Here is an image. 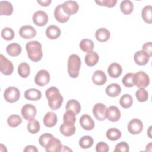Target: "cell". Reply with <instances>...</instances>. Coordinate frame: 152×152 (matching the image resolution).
Listing matches in <instances>:
<instances>
[{
  "instance_id": "cell-8",
  "label": "cell",
  "mask_w": 152,
  "mask_h": 152,
  "mask_svg": "<svg viewBox=\"0 0 152 152\" xmlns=\"http://www.w3.org/2000/svg\"><path fill=\"white\" fill-rule=\"evenodd\" d=\"M106 106L102 103H97L93 106V113L94 118L100 121H103L106 118Z\"/></svg>"
},
{
  "instance_id": "cell-7",
  "label": "cell",
  "mask_w": 152,
  "mask_h": 152,
  "mask_svg": "<svg viewBox=\"0 0 152 152\" xmlns=\"http://www.w3.org/2000/svg\"><path fill=\"white\" fill-rule=\"evenodd\" d=\"M50 81V74L45 69H41L39 71L34 78L35 83L40 87L45 86Z\"/></svg>"
},
{
  "instance_id": "cell-24",
  "label": "cell",
  "mask_w": 152,
  "mask_h": 152,
  "mask_svg": "<svg viewBox=\"0 0 152 152\" xmlns=\"http://www.w3.org/2000/svg\"><path fill=\"white\" fill-rule=\"evenodd\" d=\"M95 37L97 40L99 42H105L109 39L110 33L107 28H100L96 30L95 33Z\"/></svg>"
},
{
  "instance_id": "cell-25",
  "label": "cell",
  "mask_w": 152,
  "mask_h": 152,
  "mask_svg": "<svg viewBox=\"0 0 152 152\" xmlns=\"http://www.w3.org/2000/svg\"><path fill=\"white\" fill-rule=\"evenodd\" d=\"M99 59V55L95 51H91L87 53L85 56V62L88 66L92 67L97 64Z\"/></svg>"
},
{
  "instance_id": "cell-17",
  "label": "cell",
  "mask_w": 152,
  "mask_h": 152,
  "mask_svg": "<svg viewBox=\"0 0 152 152\" xmlns=\"http://www.w3.org/2000/svg\"><path fill=\"white\" fill-rule=\"evenodd\" d=\"M150 58L149 55L142 50L137 51L134 55L135 62L140 66L146 65L148 63Z\"/></svg>"
},
{
  "instance_id": "cell-19",
  "label": "cell",
  "mask_w": 152,
  "mask_h": 152,
  "mask_svg": "<svg viewBox=\"0 0 152 152\" xmlns=\"http://www.w3.org/2000/svg\"><path fill=\"white\" fill-rule=\"evenodd\" d=\"M92 81L97 86H102L106 83L107 77L103 71L97 70L94 72L92 75Z\"/></svg>"
},
{
  "instance_id": "cell-12",
  "label": "cell",
  "mask_w": 152,
  "mask_h": 152,
  "mask_svg": "<svg viewBox=\"0 0 152 152\" xmlns=\"http://www.w3.org/2000/svg\"><path fill=\"white\" fill-rule=\"evenodd\" d=\"M64 11L68 15L76 14L79 10L78 4L74 1H66L61 4Z\"/></svg>"
},
{
  "instance_id": "cell-33",
  "label": "cell",
  "mask_w": 152,
  "mask_h": 152,
  "mask_svg": "<svg viewBox=\"0 0 152 152\" xmlns=\"http://www.w3.org/2000/svg\"><path fill=\"white\" fill-rule=\"evenodd\" d=\"M75 121V113L71 110H66L63 116L64 124L68 125H74Z\"/></svg>"
},
{
  "instance_id": "cell-26",
  "label": "cell",
  "mask_w": 152,
  "mask_h": 152,
  "mask_svg": "<svg viewBox=\"0 0 152 152\" xmlns=\"http://www.w3.org/2000/svg\"><path fill=\"white\" fill-rule=\"evenodd\" d=\"M13 6L11 2L7 1L0 2L1 15H11L13 12Z\"/></svg>"
},
{
  "instance_id": "cell-47",
  "label": "cell",
  "mask_w": 152,
  "mask_h": 152,
  "mask_svg": "<svg viewBox=\"0 0 152 152\" xmlns=\"http://www.w3.org/2000/svg\"><path fill=\"white\" fill-rule=\"evenodd\" d=\"M109 150V147L107 144L103 141L98 142L96 146V151L97 152H107Z\"/></svg>"
},
{
  "instance_id": "cell-16",
  "label": "cell",
  "mask_w": 152,
  "mask_h": 152,
  "mask_svg": "<svg viewBox=\"0 0 152 152\" xmlns=\"http://www.w3.org/2000/svg\"><path fill=\"white\" fill-rule=\"evenodd\" d=\"M80 124L81 126L85 130L90 131L94 127V122L93 119L87 114H84L80 118Z\"/></svg>"
},
{
  "instance_id": "cell-14",
  "label": "cell",
  "mask_w": 152,
  "mask_h": 152,
  "mask_svg": "<svg viewBox=\"0 0 152 152\" xmlns=\"http://www.w3.org/2000/svg\"><path fill=\"white\" fill-rule=\"evenodd\" d=\"M121 112L116 106H110L106 110V118L110 122H117L121 118Z\"/></svg>"
},
{
  "instance_id": "cell-28",
  "label": "cell",
  "mask_w": 152,
  "mask_h": 152,
  "mask_svg": "<svg viewBox=\"0 0 152 152\" xmlns=\"http://www.w3.org/2000/svg\"><path fill=\"white\" fill-rule=\"evenodd\" d=\"M22 49L21 46L16 43H12L8 45L6 48V51L7 53L12 57L17 56L19 55L21 52Z\"/></svg>"
},
{
  "instance_id": "cell-30",
  "label": "cell",
  "mask_w": 152,
  "mask_h": 152,
  "mask_svg": "<svg viewBox=\"0 0 152 152\" xmlns=\"http://www.w3.org/2000/svg\"><path fill=\"white\" fill-rule=\"evenodd\" d=\"M120 10L125 15L131 14L134 10L133 3L129 0H124L121 2Z\"/></svg>"
},
{
  "instance_id": "cell-2",
  "label": "cell",
  "mask_w": 152,
  "mask_h": 152,
  "mask_svg": "<svg viewBox=\"0 0 152 152\" xmlns=\"http://www.w3.org/2000/svg\"><path fill=\"white\" fill-rule=\"evenodd\" d=\"M27 56L33 62H39L43 57L42 45L40 42L34 40L28 42L26 45Z\"/></svg>"
},
{
  "instance_id": "cell-11",
  "label": "cell",
  "mask_w": 152,
  "mask_h": 152,
  "mask_svg": "<svg viewBox=\"0 0 152 152\" xmlns=\"http://www.w3.org/2000/svg\"><path fill=\"white\" fill-rule=\"evenodd\" d=\"M48 15L43 11L39 10L34 12L33 15V21L37 26H45L48 22Z\"/></svg>"
},
{
  "instance_id": "cell-20",
  "label": "cell",
  "mask_w": 152,
  "mask_h": 152,
  "mask_svg": "<svg viewBox=\"0 0 152 152\" xmlns=\"http://www.w3.org/2000/svg\"><path fill=\"white\" fill-rule=\"evenodd\" d=\"M43 124L48 128H52L54 126L58 121V118L55 113L53 112H47L43 117Z\"/></svg>"
},
{
  "instance_id": "cell-42",
  "label": "cell",
  "mask_w": 152,
  "mask_h": 152,
  "mask_svg": "<svg viewBox=\"0 0 152 152\" xmlns=\"http://www.w3.org/2000/svg\"><path fill=\"white\" fill-rule=\"evenodd\" d=\"M135 96L138 101H139L140 102H144L148 100V93L145 88H140L136 91Z\"/></svg>"
},
{
  "instance_id": "cell-4",
  "label": "cell",
  "mask_w": 152,
  "mask_h": 152,
  "mask_svg": "<svg viewBox=\"0 0 152 152\" xmlns=\"http://www.w3.org/2000/svg\"><path fill=\"white\" fill-rule=\"evenodd\" d=\"M134 86L138 88L147 87L150 84V78L148 75L143 71H138L134 75Z\"/></svg>"
},
{
  "instance_id": "cell-5",
  "label": "cell",
  "mask_w": 152,
  "mask_h": 152,
  "mask_svg": "<svg viewBox=\"0 0 152 152\" xmlns=\"http://www.w3.org/2000/svg\"><path fill=\"white\" fill-rule=\"evenodd\" d=\"M4 97L7 102L11 103L16 102L20 97V91L17 87H9L5 89Z\"/></svg>"
},
{
  "instance_id": "cell-39",
  "label": "cell",
  "mask_w": 152,
  "mask_h": 152,
  "mask_svg": "<svg viewBox=\"0 0 152 152\" xmlns=\"http://www.w3.org/2000/svg\"><path fill=\"white\" fill-rule=\"evenodd\" d=\"M40 129V123L34 118L30 120L27 124V130L31 134L37 133Z\"/></svg>"
},
{
  "instance_id": "cell-15",
  "label": "cell",
  "mask_w": 152,
  "mask_h": 152,
  "mask_svg": "<svg viewBox=\"0 0 152 152\" xmlns=\"http://www.w3.org/2000/svg\"><path fill=\"white\" fill-rule=\"evenodd\" d=\"M62 145L59 139L52 138L45 148L47 152H59L62 150Z\"/></svg>"
},
{
  "instance_id": "cell-36",
  "label": "cell",
  "mask_w": 152,
  "mask_h": 152,
  "mask_svg": "<svg viewBox=\"0 0 152 152\" xmlns=\"http://www.w3.org/2000/svg\"><path fill=\"white\" fill-rule=\"evenodd\" d=\"M18 73L22 78H27L30 73L29 65L26 62H22L18 66Z\"/></svg>"
},
{
  "instance_id": "cell-34",
  "label": "cell",
  "mask_w": 152,
  "mask_h": 152,
  "mask_svg": "<svg viewBox=\"0 0 152 152\" xmlns=\"http://www.w3.org/2000/svg\"><path fill=\"white\" fill-rule=\"evenodd\" d=\"M80 48L84 52H89L93 50L94 48L93 42L88 39H84L80 43Z\"/></svg>"
},
{
  "instance_id": "cell-6",
  "label": "cell",
  "mask_w": 152,
  "mask_h": 152,
  "mask_svg": "<svg viewBox=\"0 0 152 152\" xmlns=\"http://www.w3.org/2000/svg\"><path fill=\"white\" fill-rule=\"evenodd\" d=\"M14 71L12 63L3 55H0V71L5 75H11Z\"/></svg>"
},
{
  "instance_id": "cell-48",
  "label": "cell",
  "mask_w": 152,
  "mask_h": 152,
  "mask_svg": "<svg viewBox=\"0 0 152 152\" xmlns=\"http://www.w3.org/2000/svg\"><path fill=\"white\" fill-rule=\"evenodd\" d=\"M142 50L147 53L150 57L152 55V43L151 42H147L142 45Z\"/></svg>"
},
{
  "instance_id": "cell-13",
  "label": "cell",
  "mask_w": 152,
  "mask_h": 152,
  "mask_svg": "<svg viewBox=\"0 0 152 152\" xmlns=\"http://www.w3.org/2000/svg\"><path fill=\"white\" fill-rule=\"evenodd\" d=\"M19 34L23 39H30L36 36V30L31 26L25 25L20 28Z\"/></svg>"
},
{
  "instance_id": "cell-31",
  "label": "cell",
  "mask_w": 152,
  "mask_h": 152,
  "mask_svg": "<svg viewBox=\"0 0 152 152\" xmlns=\"http://www.w3.org/2000/svg\"><path fill=\"white\" fill-rule=\"evenodd\" d=\"M141 16L146 23L151 24L152 23V7L151 5L145 6L142 10Z\"/></svg>"
},
{
  "instance_id": "cell-40",
  "label": "cell",
  "mask_w": 152,
  "mask_h": 152,
  "mask_svg": "<svg viewBox=\"0 0 152 152\" xmlns=\"http://www.w3.org/2000/svg\"><path fill=\"white\" fill-rule=\"evenodd\" d=\"M22 122L21 118L18 115H11L7 119L8 125L12 127L15 128L21 124Z\"/></svg>"
},
{
  "instance_id": "cell-29",
  "label": "cell",
  "mask_w": 152,
  "mask_h": 152,
  "mask_svg": "<svg viewBox=\"0 0 152 152\" xmlns=\"http://www.w3.org/2000/svg\"><path fill=\"white\" fill-rule=\"evenodd\" d=\"M80 103L75 99H71L67 102L65 105L66 110H71L74 112L75 115H78L81 110Z\"/></svg>"
},
{
  "instance_id": "cell-35",
  "label": "cell",
  "mask_w": 152,
  "mask_h": 152,
  "mask_svg": "<svg viewBox=\"0 0 152 152\" xmlns=\"http://www.w3.org/2000/svg\"><path fill=\"white\" fill-rule=\"evenodd\" d=\"M106 137L110 141H116L121 137L122 133L117 128H109L106 133Z\"/></svg>"
},
{
  "instance_id": "cell-32",
  "label": "cell",
  "mask_w": 152,
  "mask_h": 152,
  "mask_svg": "<svg viewBox=\"0 0 152 152\" xmlns=\"http://www.w3.org/2000/svg\"><path fill=\"white\" fill-rule=\"evenodd\" d=\"M75 126L74 125H68L65 124L61 125L59 128L60 132L65 137H70L73 135L75 132Z\"/></svg>"
},
{
  "instance_id": "cell-21",
  "label": "cell",
  "mask_w": 152,
  "mask_h": 152,
  "mask_svg": "<svg viewBox=\"0 0 152 152\" xmlns=\"http://www.w3.org/2000/svg\"><path fill=\"white\" fill-rule=\"evenodd\" d=\"M107 72L110 77L116 78L121 75L122 72V68L120 64L116 62H113L109 66Z\"/></svg>"
},
{
  "instance_id": "cell-50",
  "label": "cell",
  "mask_w": 152,
  "mask_h": 152,
  "mask_svg": "<svg viewBox=\"0 0 152 152\" xmlns=\"http://www.w3.org/2000/svg\"><path fill=\"white\" fill-rule=\"evenodd\" d=\"M37 3H39L41 6L43 7H47L50 5V4L52 2L51 0H45V1H37Z\"/></svg>"
},
{
  "instance_id": "cell-18",
  "label": "cell",
  "mask_w": 152,
  "mask_h": 152,
  "mask_svg": "<svg viewBox=\"0 0 152 152\" xmlns=\"http://www.w3.org/2000/svg\"><path fill=\"white\" fill-rule=\"evenodd\" d=\"M54 16L56 21L61 23H65L68 21L69 15L66 14L63 10L61 4L56 7L54 10Z\"/></svg>"
},
{
  "instance_id": "cell-43",
  "label": "cell",
  "mask_w": 152,
  "mask_h": 152,
  "mask_svg": "<svg viewBox=\"0 0 152 152\" xmlns=\"http://www.w3.org/2000/svg\"><path fill=\"white\" fill-rule=\"evenodd\" d=\"M14 31L11 28L5 27L1 31L2 37L7 41L12 40L14 37Z\"/></svg>"
},
{
  "instance_id": "cell-37",
  "label": "cell",
  "mask_w": 152,
  "mask_h": 152,
  "mask_svg": "<svg viewBox=\"0 0 152 152\" xmlns=\"http://www.w3.org/2000/svg\"><path fill=\"white\" fill-rule=\"evenodd\" d=\"M93 142L94 141L91 137L89 135H85L80 139L79 145L83 149H87L93 145Z\"/></svg>"
},
{
  "instance_id": "cell-49",
  "label": "cell",
  "mask_w": 152,
  "mask_h": 152,
  "mask_svg": "<svg viewBox=\"0 0 152 152\" xmlns=\"http://www.w3.org/2000/svg\"><path fill=\"white\" fill-rule=\"evenodd\" d=\"M24 151H31V152H37L38 150L37 149V148L34 146V145H27L25 147V148L24 149Z\"/></svg>"
},
{
  "instance_id": "cell-45",
  "label": "cell",
  "mask_w": 152,
  "mask_h": 152,
  "mask_svg": "<svg viewBox=\"0 0 152 152\" xmlns=\"http://www.w3.org/2000/svg\"><path fill=\"white\" fill-rule=\"evenodd\" d=\"M129 145L127 142L125 141H121L119 143H118L116 146L114 150L115 152H127L129 151Z\"/></svg>"
},
{
  "instance_id": "cell-44",
  "label": "cell",
  "mask_w": 152,
  "mask_h": 152,
  "mask_svg": "<svg viewBox=\"0 0 152 152\" xmlns=\"http://www.w3.org/2000/svg\"><path fill=\"white\" fill-rule=\"evenodd\" d=\"M54 136L52 135L51 134L45 133L40 136L39 139V142L42 147L45 148L49 142L50 141V140Z\"/></svg>"
},
{
  "instance_id": "cell-3",
  "label": "cell",
  "mask_w": 152,
  "mask_h": 152,
  "mask_svg": "<svg viewBox=\"0 0 152 152\" xmlns=\"http://www.w3.org/2000/svg\"><path fill=\"white\" fill-rule=\"evenodd\" d=\"M81 64V59L78 55L72 54L69 56L67 68L68 74L71 78H75L78 77Z\"/></svg>"
},
{
  "instance_id": "cell-46",
  "label": "cell",
  "mask_w": 152,
  "mask_h": 152,
  "mask_svg": "<svg viewBox=\"0 0 152 152\" xmlns=\"http://www.w3.org/2000/svg\"><path fill=\"white\" fill-rule=\"evenodd\" d=\"M95 2L97 4V5L100 6H105L108 8H112L115 6L117 3L116 0H100V1H95Z\"/></svg>"
},
{
  "instance_id": "cell-27",
  "label": "cell",
  "mask_w": 152,
  "mask_h": 152,
  "mask_svg": "<svg viewBox=\"0 0 152 152\" xmlns=\"http://www.w3.org/2000/svg\"><path fill=\"white\" fill-rule=\"evenodd\" d=\"M105 91L109 96L115 97L120 94L121 92V88L118 84L112 83L107 86Z\"/></svg>"
},
{
  "instance_id": "cell-1",
  "label": "cell",
  "mask_w": 152,
  "mask_h": 152,
  "mask_svg": "<svg viewBox=\"0 0 152 152\" xmlns=\"http://www.w3.org/2000/svg\"><path fill=\"white\" fill-rule=\"evenodd\" d=\"M46 97L48 100L49 107L52 110H57L61 107L63 102V97L59 90L55 87H50L45 92Z\"/></svg>"
},
{
  "instance_id": "cell-9",
  "label": "cell",
  "mask_w": 152,
  "mask_h": 152,
  "mask_svg": "<svg viewBox=\"0 0 152 152\" xmlns=\"http://www.w3.org/2000/svg\"><path fill=\"white\" fill-rule=\"evenodd\" d=\"M21 113L24 119L30 121L36 116L37 110L36 107L33 104H26L22 107Z\"/></svg>"
},
{
  "instance_id": "cell-22",
  "label": "cell",
  "mask_w": 152,
  "mask_h": 152,
  "mask_svg": "<svg viewBox=\"0 0 152 152\" xmlns=\"http://www.w3.org/2000/svg\"><path fill=\"white\" fill-rule=\"evenodd\" d=\"M45 33L48 39L55 40L60 36L61 30L59 27L55 25H50L46 28Z\"/></svg>"
},
{
  "instance_id": "cell-38",
  "label": "cell",
  "mask_w": 152,
  "mask_h": 152,
  "mask_svg": "<svg viewBox=\"0 0 152 152\" xmlns=\"http://www.w3.org/2000/svg\"><path fill=\"white\" fill-rule=\"evenodd\" d=\"M133 103V99L132 96L128 94H125L121 96L119 100V103L121 106L124 109H128L130 107Z\"/></svg>"
},
{
  "instance_id": "cell-23",
  "label": "cell",
  "mask_w": 152,
  "mask_h": 152,
  "mask_svg": "<svg viewBox=\"0 0 152 152\" xmlns=\"http://www.w3.org/2000/svg\"><path fill=\"white\" fill-rule=\"evenodd\" d=\"M24 97L28 100H39L42 97V93L37 89L30 88L24 92Z\"/></svg>"
},
{
  "instance_id": "cell-41",
  "label": "cell",
  "mask_w": 152,
  "mask_h": 152,
  "mask_svg": "<svg viewBox=\"0 0 152 152\" xmlns=\"http://www.w3.org/2000/svg\"><path fill=\"white\" fill-rule=\"evenodd\" d=\"M134 74L132 72L127 73L122 78V83L126 87H132L134 86Z\"/></svg>"
},
{
  "instance_id": "cell-10",
  "label": "cell",
  "mask_w": 152,
  "mask_h": 152,
  "mask_svg": "<svg viewBox=\"0 0 152 152\" xmlns=\"http://www.w3.org/2000/svg\"><path fill=\"white\" fill-rule=\"evenodd\" d=\"M127 128L130 134L133 135L139 134L143 129V124L139 119H132L128 123Z\"/></svg>"
}]
</instances>
